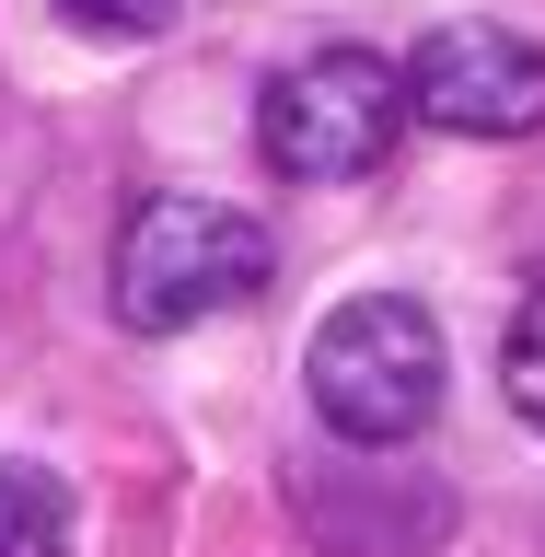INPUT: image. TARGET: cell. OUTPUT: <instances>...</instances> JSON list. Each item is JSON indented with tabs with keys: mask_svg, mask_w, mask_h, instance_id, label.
I'll list each match as a JSON object with an SVG mask.
<instances>
[{
	"mask_svg": "<svg viewBox=\"0 0 545 557\" xmlns=\"http://www.w3.org/2000/svg\"><path fill=\"white\" fill-rule=\"evenodd\" d=\"M407 139V70L372 47H313L256 94V151L290 186H360Z\"/></svg>",
	"mask_w": 545,
	"mask_h": 557,
	"instance_id": "obj_3",
	"label": "cell"
},
{
	"mask_svg": "<svg viewBox=\"0 0 545 557\" xmlns=\"http://www.w3.org/2000/svg\"><path fill=\"white\" fill-rule=\"evenodd\" d=\"M59 12H70L82 35H104V47H139V35H163L186 0H59Z\"/></svg>",
	"mask_w": 545,
	"mask_h": 557,
	"instance_id": "obj_7",
	"label": "cell"
},
{
	"mask_svg": "<svg viewBox=\"0 0 545 557\" xmlns=\"http://www.w3.org/2000/svg\"><path fill=\"white\" fill-rule=\"evenodd\" d=\"M499 383H511V407L545 430V290L511 313V348H499Z\"/></svg>",
	"mask_w": 545,
	"mask_h": 557,
	"instance_id": "obj_6",
	"label": "cell"
},
{
	"mask_svg": "<svg viewBox=\"0 0 545 557\" xmlns=\"http://www.w3.org/2000/svg\"><path fill=\"white\" fill-rule=\"evenodd\" d=\"M442 372H453V348H442V313L418 302V290H348L302 348L313 418L337 442H360V453L418 442L442 418Z\"/></svg>",
	"mask_w": 545,
	"mask_h": 557,
	"instance_id": "obj_2",
	"label": "cell"
},
{
	"mask_svg": "<svg viewBox=\"0 0 545 557\" xmlns=\"http://www.w3.org/2000/svg\"><path fill=\"white\" fill-rule=\"evenodd\" d=\"M82 511H70L59 465H0V557H70Z\"/></svg>",
	"mask_w": 545,
	"mask_h": 557,
	"instance_id": "obj_5",
	"label": "cell"
},
{
	"mask_svg": "<svg viewBox=\"0 0 545 557\" xmlns=\"http://www.w3.org/2000/svg\"><path fill=\"white\" fill-rule=\"evenodd\" d=\"M407 116L453 139H534L545 128V47L511 24H442L407 59Z\"/></svg>",
	"mask_w": 545,
	"mask_h": 557,
	"instance_id": "obj_4",
	"label": "cell"
},
{
	"mask_svg": "<svg viewBox=\"0 0 545 557\" xmlns=\"http://www.w3.org/2000/svg\"><path fill=\"white\" fill-rule=\"evenodd\" d=\"M268 278H278V244H268L256 209L174 186V198H139L128 209L116 278H104V290H116V325H139V337H186V325L244 313Z\"/></svg>",
	"mask_w": 545,
	"mask_h": 557,
	"instance_id": "obj_1",
	"label": "cell"
}]
</instances>
